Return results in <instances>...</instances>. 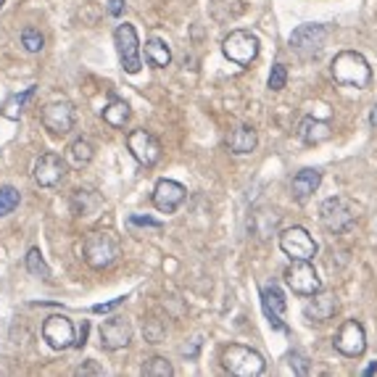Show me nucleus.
<instances>
[{
    "mask_svg": "<svg viewBox=\"0 0 377 377\" xmlns=\"http://www.w3.org/2000/svg\"><path fill=\"white\" fill-rule=\"evenodd\" d=\"M298 137L306 143V145H320V143H327L332 137V129L327 122L322 119H314V116H304L301 125H298Z\"/></svg>",
    "mask_w": 377,
    "mask_h": 377,
    "instance_id": "obj_21",
    "label": "nucleus"
},
{
    "mask_svg": "<svg viewBox=\"0 0 377 377\" xmlns=\"http://www.w3.org/2000/svg\"><path fill=\"white\" fill-rule=\"evenodd\" d=\"M43 341L53 348V351H66L77 343V335H74V325L69 317L64 314H53L43 322Z\"/></svg>",
    "mask_w": 377,
    "mask_h": 377,
    "instance_id": "obj_12",
    "label": "nucleus"
},
{
    "mask_svg": "<svg viewBox=\"0 0 377 377\" xmlns=\"http://www.w3.org/2000/svg\"><path fill=\"white\" fill-rule=\"evenodd\" d=\"M332 346H335V351L343 356H348V359H359V356H364L367 351V332L362 327V322L359 320H346L341 325V330L335 332V338H332Z\"/></svg>",
    "mask_w": 377,
    "mask_h": 377,
    "instance_id": "obj_9",
    "label": "nucleus"
},
{
    "mask_svg": "<svg viewBox=\"0 0 377 377\" xmlns=\"http://www.w3.org/2000/svg\"><path fill=\"white\" fill-rule=\"evenodd\" d=\"M320 219L332 235H343L356 225V206L343 195H332L320 206Z\"/></svg>",
    "mask_w": 377,
    "mask_h": 377,
    "instance_id": "obj_4",
    "label": "nucleus"
},
{
    "mask_svg": "<svg viewBox=\"0 0 377 377\" xmlns=\"http://www.w3.org/2000/svg\"><path fill=\"white\" fill-rule=\"evenodd\" d=\"M290 367H293L296 375H308V364L304 354H290Z\"/></svg>",
    "mask_w": 377,
    "mask_h": 377,
    "instance_id": "obj_32",
    "label": "nucleus"
},
{
    "mask_svg": "<svg viewBox=\"0 0 377 377\" xmlns=\"http://www.w3.org/2000/svg\"><path fill=\"white\" fill-rule=\"evenodd\" d=\"M335 311H338V298H335V293L320 290V293H314V298L304 306V317H306L308 322H327L332 320Z\"/></svg>",
    "mask_w": 377,
    "mask_h": 377,
    "instance_id": "obj_19",
    "label": "nucleus"
},
{
    "mask_svg": "<svg viewBox=\"0 0 377 377\" xmlns=\"http://www.w3.org/2000/svg\"><path fill=\"white\" fill-rule=\"evenodd\" d=\"M125 301H127V298L122 296V298H114V301H108V304H95V306H92V314H108V311H114L116 306H122Z\"/></svg>",
    "mask_w": 377,
    "mask_h": 377,
    "instance_id": "obj_33",
    "label": "nucleus"
},
{
    "mask_svg": "<svg viewBox=\"0 0 377 377\" xmlns=\"http://www.w3.org/2000/svg\"><path fill=\"white\" fill-rule=\"evenodd\" d=\"M375 372H377V362H372V364L367 367V369H364V372H362V375L369 377V375H375Z\"/></svg>",
    "mask_w": 377,
    "mask_h": 377,
    "instance_id": "obj_37",
    "label": "nucleus"
},
{
    "mask_svg": "<svg viewBox=\"0 0 377 377\" xmlns=\"http://www.w3.org/2000/svg\"><path fill=\"white\" fill-rule=\"evenodd\" d=\"M22 45L24 50H29V53H40V50L45 48V37L37 32L34 27H27L22 32Z\"/></svg>",
    "mask_w": 377,
    "mask_h": 377,
    "instance_id": "obj_29",
    "label": "nucleus"
},
{
    "mask_svg": "<svg viewBox=\"0 0 377 377\" xmlns=\"http://www.w3.org/2000/svg\"><path fill=\"white\" fill-rule=\"evenodd\" d=\"M132 341V325L125 317H111L101 325V346L106 351H119Z\"/></svg>",
    "mask_w": 377,
    "mask_h": 377,
    "instance_id": "obj_15",
    "label": "nucleus"
},
{
    "mask_svg": "<svg viewBox=\"0 0 377 377\" xmlns=\"http://www.w3.org/2000/svg\"><path fill=\"white\" fill-rule=\"evenodd\" d=\"M127 148L143 166H153L161 159V143L156 135H150L148 129H132L127 135Z\"/></svg>",
    "mask_w": 377,
    "mask_h": 377,
    "instance_id": "obj_13",
    "label": "nucleus"
},
{
    "mask_svg": "<svg viewBox=\"0 0 377 377\" xmlns=\"http://www.w3.org/2000/svg\"><path fill=\"white\" fill-rule=\"evenodd\" d=\"M27 269H29V274H34V277L50 280V266L45 264L40 248H29V253H27Z\"/></svg>",
    "mask_w": 377,
    "mask_h": 377,
    "instance_id": "obj_26",
    "label": "nucleus"
},
{
    "mask_svg": "<svg viewBox=\"0 0 377 377\" xmlns=\"http://www.w3.org/2000/svg\"><path fill=\"white\" fill-rule=\"evenodd\" d=\"M222 53L232 61V64H238V66H248L256 61L259 56V40H256V34L246 32V29H235V32H229L225 40H222Z\"/></svg>",
    "mask_w": 377,
    "mask_h": 377,
    "instance_id": "obj_7",
    "label": "nucleus"
},
{
    "mask_svg": "<svg viewBox=\"0 0 377 377\" xmlns=\"http://www.w3.org/2000/svg\"><path fill=\"white\" fill-rule=\"evenodd\" d=\"M40 119H43V127L50 135H69L77 125V111H74V103L53 101L43 108Z\"/></svg>",
    "mask_w": 377,
    "mask_h": 377,
    "instance_id": "obj_10",
    "label": "nucleus"
},
{
    "mask_svg": "<svg viewBox=\"0 0 377 377\" xmlns=\"http://www.w3.org/2000/svg\"><path fill=\"white\" fill-rule=\"evenodd\" d=\"M372 125H377V108H375V114H372Z\"/></svg>",
    "mask_w": 377,
    "mask_h": 377,
    "instance_id": "obj_38",
    "label": "nucleus"
},
{
    "mask_svg": "<svg viewBox=\"0 0 377 377\" xmlns=\"http://www.w3.org/2000/svg\"><path fill=\"white\" fill-rule=\"evenodd\" d=\"M127 222H129V227H150V229H156V232L161 229V222L148 219V217H129Z\"/></svg>",
    "mask_w": 377,
    "mask_h": 377,
    "instance_id": "obj_31",
    "label": "nucleus"
},
{
    "mask_svg": "<svg viewBox=\"0 0 377 377\" xmlns=\"http://www.w3.org/2000/svg\"><path fill=\"white\" fill-rule=\"evenodd\" d=\"M125 11V0H108V16H122Z\"/></svg>",
    "mask_w": 377,
    "mask_h": 377,
    "instance_id": "obj_34",
    "label": "nucleus"
},
{
    "mask_svg": "<svg viewBox=\"0 0 377 377\" xmlns=\"http://www.w3.org/2000/svg\"><path fill=\"white\" fill-rule=\"evenodd\" d=\"M285 283L296 296H314L322 290V280L311 262H293L285 269Z\"/></svg>",
    "mask_w": 377,
    "mask_h": 377,
    "instance_id": "obj_11",
    "label": "nucleus"
},
{
    "mask_svg": "<svg viewBox=\"0 0 377 377\" xmlns=\"http://www.w3.org/2000/svg\"><path fill=\"white\" fill-rule=\"evenodd\" d=\"M145 61L156 69H166L169 66V61H171L169 45H166L164 40H159V37L148 40V43H145Z\"/></svg>",
    "mask_w": 377,
    "mask_h": 377,
    "instance_id": "obj_22",
    "label": "nucleus"
},
{
    "mask_svg": "<svg viewBox=\"0 0 377 377\" xmlns=\"http://www.w3.org/2000/svg\"><path fill=\"white\" fill-rule=\"evenodd\" d=\"M285 85H287L285 64H274L272 71H269V90L280 92V90H285Z\"/></svg>",
    "mask_w": 377,
    "mask_h": 377,
    "instance_id": "obj_30",
    "label": "nucleus"
},
{
    "mask_svg": "<svg viewBox=\"0 0 377 377\" xmlns=\"http://www.w3.org/2000/svg\"><path fill=\"white\" fill-rule=\"evenodd\" d=\"M85 253V262L92 269H106L119 259V238H116L111 229H95L85 238L82 246Z\"/></svg>",
    "mask_w": 377,
    "mask_h": 377,
    "instance_id": "obj_3",
    "label": "nucleus"
},
{
    "mask_svg": "<svg viewBox=\"0 0 377 377\" xmlns=\"http://www.w3.org/2000/svg\"><path fill=\"white\" fill-rule=\"evenodd\" d=\"M34 92H37V87H27L22 95H11L8 101L3 103V116H8V119H19L22 111H24V106L34 98Z\"/></svg>",
    "mask_w": 377,
    "mask_h": 377,
    "instance_id": "obj_25",
    "label": "nucleus"
},
{
    "mask_svg": "<svg viewBox=\"0 0 377 377\" xmlns=\"http://www.w3.org/2000/svg\"><path fill=\"white\" fill-rule=\"evenodd\" d=\"M34 183L40 187H56L64 177H66V161L61 159L58 153H43L40 159L34 161Z\"/></svg>",
    "mask_w": 377,
    "mask_h": 377,
    "instance_id": "obj_14",
    "label": "nucleus"
},
{
    "mask_svg": "<svg viewBox=\"0 0 377 377\" xmlns=\"http://www.w3.org/2000/svg\"><path fill=\"white\" fill-rule=\"evenodd\" d=\"M332 80L346 87L362 90V87H369V82H372V66L362 53L341 50L332 58Z\"/></svg>",
    "mask_w": 377,
    "mask_h": 377,
    "instance_id": "obj_1",
    "label": "nucleus"
},
{
    "mask_svg": "<svg viewBox=\"0 0 377 377\" xmlns=\"http://www.w3.org/2000/svg\"><path fill=\"white\" fill-rule=\"evenodd\" d=\"M3 6H6V0H0V8H3Z\"/></svg>",
    "mask_w": 377,
    "mask_h": 377,
    "instance_id": "obj_39",
    "label": "nucleus"
},
{
    "mask_svg": "<svg viewBox=\"0 0 377 377\" xmlns=\"http://www.w3.org/2000/svg\"><path fill=\"white\" fill-rule=\"evenodd\" d=\"M322 185V171L320 169H301L290 180V195L296 204H306L311 195L317 193V187Z\"/></svg>",
    "mask_w": 377,
    "mask_h": 377,
    "instance_id": "obj_18",
    "label": "nucleus"
},
{
    "mask_svg": "<svg viewBox=\"0 0 377 377\" xmlns=\"http://www.w3.org/2000/svg\"><path fill=\"white\" fill-rule=\"evenodd\" d=\"M114 43L119 50V61L127 74H137L143 61H140V40H137V29L132 24H119L114 29Z\"/></svg>",
    "mask_w": 377,
    "mask_h": 377,
    "instance_id": "obj_8",
    "label": "nucleus"
},
{
    "mask_svg": "<svg viewBox=\"0 0 377 377\" xmlns=\"http://www.w3.org/2000/svg\"><path fill=\"white\" fill-rule=\"evenodd\" d=\"M87 330H90V325H87V322H85V325H82V330H80V338H77V343H74V346H77V348H82V346H85V343H87Z\"/></svg>",
    "mask_w": 377,
    "mask_h": 377,
    "instance_id": "obj_36",
    "label": "nucleus"
},
{
    "mask_svg": "<svg viewBox=\"0 0 377 377\" xmlns=\"http://www.w3.org/2000/svg\"><path fill=\"white\" fill-rule=\"evenodd\" d=\"M69 161H71V166H77V169H82V166H87L92 161V156H95V150H92V145L87 143V140H74L71 145H69L66 150Z\"/></svg>",
    "mask_w": 377,
    "mask_h": 377,
    "instance_id": "obj_24",
    "label": "nucleus"
},
{
    "mask_svg": "<svg viewBox=\"0 0 377 377\" xmlns=\"http://www.w3.org/2000/svg\"><path fill=\"white\" fill-rule=\"evenodd\" d=\"M222 367L235 377H259L266 369V362L259 351L243 343H229L222 351Z\"/></svg>",
    "mask_w": 377,
    "mask_h": 377,
    "instance_id": "obj_2",
    "label": "nucleus"
},
{
    "mask_svg": "<svg viewBox=\"0 0 377 377\" xmlns=\"http://www.w3.org/2000/svg\"><path fill=\"white\" fill-rule=\"evenodd\" d=\"M256 145H259V135H256V129H253L251 125L235 127L227 135V148L229 153H235V156H246V153L256 150Z\"/></svg>",
    "mask_w": 377,
    "mask_h": 377,
    "instance_id": "obj_20",
    "label": "nucleus"
},
{
    "mask_svg": "<svg viewBox=\"0 0 377 377\" xmlns=\"http://www.w3.org/2000/svg\"><path fill=\"white\" fill-rule=\"evenodd\" d=\"M262 308H264V317L269 320L274 330H283L287 332L285 325V296L283 290L277 285H266L262 287Z\"/></svg>",
    "mask_w": 377,
    "mask_h": 377,
    "instance_id": "obj_16",
    "label": "nucleus"
},
{
    "mask_svg": "<svg viewBox=\"0 0 377 377\" xmlns=\"http://www.w3.org/2000/svg\"><path fill=\"white\" fill-rule=\"evenodd\" d=\"M129 114H132V111H129V106H127L125 101L114 98V101L103 108V122L119 129V127H125L127 122H129Z\"/></svg>",
    "mask_w": 377,
    "mask_h": 377,
    "instance_id": "obj_23",
    "label": "nucleus"
},
{
    "mask_svg": "<svg viewBox=\"0 0 377 377\" xmlns=\"http://www.w3.org/2000/svg\"><path fill=\"white\" fill-rule=\"evenodd\" d=\"M143 375L145 377H171L174 375V367L164 359V356H153L143 364Z\"/></svg>",
    "mask_w": 377,
    "mask_h": 377,
    "instance_id": "obj_27",
    "label": "nucleus"
},
{
    "mask_svg": "<svg viewBox=\"0 0 377 377\" xmlns=\"http://www.w3.org/2000/svg\"><path fill=\"white\" fill-rule=\"evenodd\" d=\"M185 195H187L185 185L174 183V180H159L156 187H153V206L159 208L161 214H171V211L180 208Z\"/></svg>",
    "mask_w": 377,
    "mask_h": 377,
    "instance_id": "obj_17",
    "label": "nucleus"
},
{
    "mask_svg": "<svg viewBox=\"0 0 377 377\" xmlns=\"http://www.w3.org/2000/svg\"><path fill=\"white\" fill-rule=\"evenodd\" d=\"M327 37H330L327 27H322V24H301L290 34V50L298 58H314L325 50Z\"/></svg>",
    "mask_w": 377,
    "mask_h": 377,
    "instance_id": "obj_5",
    "label": "nucleus"
},
{
    "mask_svg": "<svg viewBox=\"0 0 377 377\" xmlns=\"http://www.w3.org/2000/svg\"><path fill=\"white\" fill-rule=\"evenodd\" d=\"M280 248L290 262H311L320 246L304 227H287L280 232Z\"/></svg>",
    "mask_w": 377,
    "mask_h": 377,
    "instance_id": "obj_6",
    "label": "nucleus"
},
{
    "mask_svg": "<svg viewBox=\"0 0 377 377\" xmlns=\"http://www.w3.org/2000/svg\"><path fill=\"white\" fill-rule=\"evenodd\" d=\"M77 375H103V372L95 364H92V362H87L85 367H80V369H77Z\"/></svg>",
    "mask_w": 377,
    "mask_h": 377,
    "instance_id": "obj_35",
    "label": "nucleus"
},
{
    "mask_svg": "<svg viewBox=\"0 0 377 377\" xmlns=\"http://www.w3.org/2000/svg\"><path fill=\"white\" fill-rule=\"evenodd\" d=\"M19 201H22L19 190L11 187V185H3V187H0V217H8L13 208L19 206Z\"/></svg>",
    "mask_w": 377,
    "mask_h": 377,
    "instance_id": "obj_28",
    "label": "nucleus"
}]
</instances>
